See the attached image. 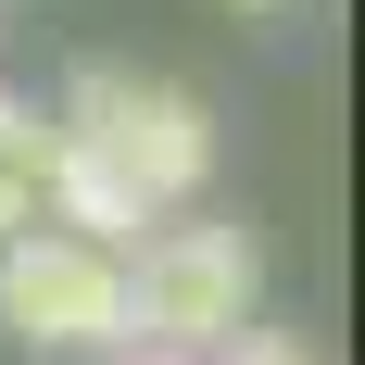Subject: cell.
<instances>
[{
    "label": "cell",
    "mask_w": 365,
    "mask_h": 365,
    "mask_svg": "<svg viewBox=\"0 0 365 365\" xmlns=\"http://www.w3.org/2000/svg\"><path fill=\"white\" fill-rule=\"evenodd\" d=\"M51 126H63V139H88L113 177L151 202V215H189V202L215 189V164H227V139H215V113H202V88L139 76V63H76L63 88H51Z\"/></svg>",
    "instance_id": "cell-1"
},
{
    "label": "cell",
    "mask_w": 365,
    "mask_h": 365,
    "mask_svg": "<svg viewBox=\"0 0 365 365\" xmlns=\"http://www.w3.org/2000/svg\"><path fill=\"white\" fill-rule=\"evenodd\" d=\"M264 315V240L240 215H164L126 252V340H151V353H177V365H202L215 340H240Z\"/></svg>",
    "instance_id": "cell-2"
},
{
    "label": "cell",
    "mask_w": 365,
    "mask_h": 365,
    "mask_svg": "<svg viewBox=\"0 0 365 365\" xmlns=\"http://www.w3.org/2000/svg\"><path fill=\"white\" fill-rule=\"evenodd\" d=\"M0 340L38 365H101L126 353V252L76 240V227H13L0 240Z\"/></svg>",
    "instance_id": "cell-3"
},
{
    "label": "cell",
    "mask_w": 365,
    "mask_h": 365,
    "mask_svg": "<svg viewBox=\"0 0 365 365\" xmlns=\"http://www.w3.org/2000/svg\"><path fill=\"white\" fill-rule=\"evenodd\" d=\"M38 202H51V101L0 88V240L38 227Z\"/></svg>",
    "instance_id": "cell-4"
},
{
    "label": "cell",
    "mask_w": 365,
    "mask_h": 365,
    "mask_svg": "<svg viewBox=\"0 0 365 365\" xmlns=\"http://www.w3.org/2000/svg\"><path fill=\"white\" fill-rule=\"evenodd\" d=\"M202 365H328V353H315L302 328H264V315H252V328H240V340H215Z\"/></svg>",
    "instance_id": "cell-5"
},
{
    "label": "cell",
    "mask_w": 365,
    "mask_h": 365,
    "mask_svg": "<svg viewBox=\"0 0 365 365\" xmlns=\"http://www.w3.org/2000/svg\"><path fill=\"white\" fill-rule=\"evenodd\" d=\"M101 365H177V353H151V340H126V353H101Z\"/></svg>",
    "instance_id": "cell-6"
},
{
    "label": "cell",
    "mask_w": 365,
    "mask_h": 365,
    "mask_svg": "<svg viewBox=\"0 0 365 365\" xmlns=\"http://www.w3.org/2000/svg\"><path fill=\"white\" fill-rule=\"evenodd\" d=\"M227 13H315V0H227Z\"/></svg>",
    "instance_id": "cell-7"
}]
</instances>
